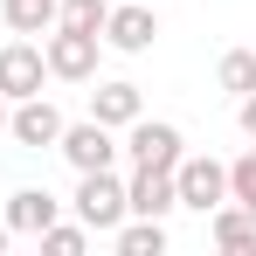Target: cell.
Returning <instances> with one entry per match:
<instances>
[{"mask_svg": "<svg viewBox=\"0 0 256 256\" xmlns=\"http://www.w3.org/2000/svg\"><path fill=\"white\" fill-rule=\"evenodd\" d=\"M76 222H84L90 236H111L118 222H125V180L111 166H97V173H76Z\"/></svg>", "mask_w": 256, "mask_h": 256, "instance_id": "6da1fadb", "label": "cell"}, {"mask_svg": "<svg viewBox=\"0 0 256 256\" xmlns=\"http://www.w3.org/2000/svg\"><path fill=\"white\" fill-rule=\"evenodd\" d=\"M42 56H48V76L56 84H90L97 76V56H104V35H84V28H62L42 35Z\"/></svg>", "mask_w": 256, "mask_h": 256, "instance_id": "7a4b0ae2", "label": "cell"}, {"mask_svg": "<svg viewBox=\"0 0 256 256\" xmlns=\"http://www.w3.org/2000/svg\"><path fill=\"white\" fill-rule=\"evenodd\" d=\"M173 194H180V208L214 214L222 201H228V166L208 160V152H180V166H173Z\"/></svg>", "mask_w": 256, "mask_h": 256, "instance_id": "3957f363", "label": "cell"}, {"mask_svg": "<svg viewBox=\"0 0 256 256\" xmlns=\"http://www.w3.org/2000/svg\"><path fill=\"white\" fill-rule=\"evenodd\" d=\"M125 152H132V166H160V173H173L180 166V152H187V138H180V125H166V118H132L125 125Z\"/></svg>", "mask_w": 256, "mask_h": 256, "instance_id": "277c9868", "label": "cell"}, {"mask_svg": "<svg viewBox=\"0 0 256 256\" xmlns=\"http://www.w3.org/2000/svg\"><path fill=\"white\" fill-rule=\"evenodd\" d=\"M152 42H160V14H152V0H111V14H104V48H118V56H146Z\"/></svg>", "mask_w": 256, "mask_h": 256, "instance_id": "5b68a950", "label": "cell"}, {"mask_svg": "<svg viewBox=\"0 0 256 256\" xmlns=\"http://www.w3.org/2000/svg\"><path fill=\"white\" fill-rule=\"evenodd\" d=\"M62 125H70V118L48 104L42 90H35V97H21V104H7V138H14V146H28V152H48V146L62 138Z\"/></svg>", "mask_w": 256, "mask_h": 256, "instance_id": "8992f818", "label": "cell"}, {"mask_svg": "<svg viewBox=\"0 0 256 256\" xmlns=\"http://www.w3.org/2000/svg\"><path fill=\"white\" fill-rule=\"evenodd\" d=\"M42 84H48V56H42V42H7V48H0V97H7V104L35 97Z\"/></svg>", "mask_w": 256, "mask_h": 256, "instance_id": "52a82bcc", "label": "cell"}, {"mask_svg": "<svg viewBox=\"0 0 256 256\" xmlns=\"http://www.w3.org/2000/svg\"><path fill=\"white\" fill-rule=\"evenodd\" d=\"M56 152H62V160H70L76 173L118 166V138H111V125H97V118H84V125H62V138H56Z\"/></svg>", "mask_w": 256, "mask_h": 256, "instance_id": "ba28073f", "label": "cell"}, {"mask_svg": "<svg viewBox=\"0 0 256 256\" xmlns=\"http://www.w3.org/2000/svg\"><path fill=\"white\" fill-rule=\"evenodd\" d=\"M173 208H180L173 173H160V166H132V180H125V214H152V222H166Z\"/></svg>", "mask_w": 256, "mask_h": 256, "instance_id": "9c48e42d", "label": "cell"}, {"mask_svg": "<svg viewBox=\"0 0 256 256\" xmlns=\"http://www.w3.org/2000/svg\"><path fill=\"white\" fill-rule=\"evenodd\" d=\"M56 214H62V201L48 187H21V194H7V214L0 222H7V236H42Z\"/></svg>", "mask_w": 256, "mask_h": 256, "instance_id": "30bf717a", "label": "cell"}, {"mask_svg": "<svg viewBox=\"0 0 256 256\" xmlns=\"http://www.w3.org/2000/svg\"><path fill=\"white\" fill-rule=\"evenodd\" d=\"M208 236L222 256H256V214L242 208V201H222V208L208 214Z\"/></svg>", "mask_w": 256, "mask_h": 256, "instance_id": "8fae6325", "label": "cell"}, {"mask_svg": "<svg viewBox=\"0 0 256 256\" xmlns=\"http://www.w3.org/2000/svg\"><path fill=\"white\" fill-rule=\"evenodd\" d=\"M138 111H146L138 84H97V90H90V118H97V125H111V132H125Z\"/></svg>", "mask_w": 256, "mask_h": 256, "instance_id": "7c38bea8", "label": "cell"}, {"mask_svg": "<svg viewBox=\"0 0 256 256\" xmlns=\"http://www.w3.org/2000/svg\"><path fill=\"white\" fill-rule=\"evenodd\" d=\"M111 242H118V256H160V250H166V222L132 214V222H118V228H111Z\"/></svg>", "mask_w": 256, "mask_h": 256, "instance_id": "4fadbf2b", "label": "cell"}, {"mask_svg": "<svg viewBox=\"0 0 256 256\" xmlns=\"http://www.w3.org/2000/svg\"><path fill=\"white\" fill-rule=\"evenodd\" d=\"M56 7H62V0H0V14H7L14 35H42V28H56Z\"/></svg>", "mask_w": 256, "mask_h": 256, "instance_id": "5bb4252c", "label": "cell"}, {"mask_svg": "<svg viewBox=\"0 0 256 256\" xmlns=\"http://www.w3.org/2000/svg\"><path fill=\"white\" fill-rule=\"evenodd\" d=\"M214 76H222V90H228V97H250V90H256V48H228Z\"/></svg>", "mask_w": 256, "mask_h": 256, "instance_id": "9a60e30c", "label": "cell"}, {"mask_svg": "<svg viewBox=\"0 0 256 256\" xmlns=\"http://www.w3.org/2000/svg\"><path fill=\"white\" fill-rule=\"evenodd\" d=\"M35 242H42L48 256H84V250H90V228H84V222H62V214H56V222H48Z\"/></svg>", "mask_w": 256, "mask_h": 256, "instance_id": "2e32d148", "label": "cell"}, {"mask_svg": "<svg viewBox=\"0 0 256 256\" xmlns=\"http://www.w3.org/2000/svg\"><path fill=\"white\" fill-rule=\"evenodd\" d=\"M104 14H111V0H62L56 7V21L62 28H84V35H104Z\"/></svg>", "mask_w": 256, "mask_h": 256, "instance_id": "e0dca14e", "label": "cell"}, {"mask_svg": "<svg viewBox=\"0 0 256 256\" xmlns=\"http://www.w3.org/2000/svg\"><path fill=\"white\" fill-rule=\"evenodd\" d=\"M228 201H242V208H256V152H242V160L228 166Z\"/></svg>", "mask_w": 256, "mask_h": 256, "instance_id": "ac0fdd59", "label": "cell"}, {"mask_svg": "<svg viewBox=\"0 0 256 256\" xmlns=\"http://www.w3.org/2000/svg\"><path fill=\"white\" fill-rule=\"evenodd\" d=\"M236 125H242V138H256V90L236 97Z\"/></svg>", "mask_w": 256, "mask_h": 256, "instance_id": "d6986e66", "label": "cell"}, {"mask_svg": "<svg viewBox=\"0 0 256 256\" xmlns=\"http://www.w3.org/2000/svg\"><path fill=\"white\" fill-rule=\"evenodd\" d=\"M7 242H14V236H7V222H0V250H7Z\"/></svg>", "mask_w": 256, "mask_h": 256, "instance_id": "ffe728a7", "label": "cell"}, {"mask_svg": "<svg viewBox=\"0 0 256 256\" xmlns=\"http://www.w3.org/2000/svg\"><path fill=\"white\" fill-rule=\"evenodd\" d=\"M0 132H7V97H0Z\"/></svg>", "mask_w": 256, "mask_h": 256, "instance_id": "44dd1931", "label": "cell"}]
</instances>
